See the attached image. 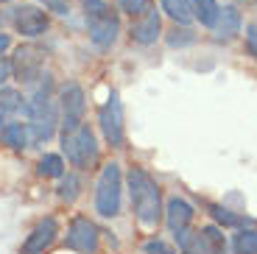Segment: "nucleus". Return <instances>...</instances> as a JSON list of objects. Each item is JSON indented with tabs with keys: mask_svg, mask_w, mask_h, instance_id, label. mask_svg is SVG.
Listing matches in <instances>:
<instances>
[{
	"mask_svg": "<svg viewBox=\"0 0 257 254\" xmlns=\"http://www.w3.org/2000/svg\"><path fill=\"white\" fill-rule=\"evenodd\" d=\"M128 193H132V204H135L137 221L143 226L154 229L162 215V196L154 179L148 176L143 168H132L128 171Z\"/></svg>",
	"mask_w": 257,
	"mask_h": 254,
	"instance_id": "f257e3e1",
	"label": "nucleus"
},
{
	"mask_svg": "<svg viewBox=\"0 0 257 254\" xmlns=\"http://www.w3.org/2000/svg\"><path fill=\"white\" fill-rule=\"evenodd\" d=\"M87 9V26H90V39L98 48H112L120 34V20L117 14L106 6V0H84Z\"/></svg>",
	"mask_w": 257,
	"mask_h": 254,
	"instance_id": "f03ea898",
	"label": "nucleus"
},
{
	"mask_svg": "<svg viewBox=\"0 0 257 254\" xmlns=\"http://www.w3.org/2000/svg\"><path fill=\"white\" fill-rule=\"evenodd\" d=\"M120 165L109 162L103 165L101 176H98V190H95V212L103 218H115L120 212Z\"/></svg>",
	"mask_w": 257,
	"mask_h": 254,
	"instance_id": "7ed1b4c3",
	"label": "nucleus"
},
{
	"mask_svg": "<svg viewBox=\"0 0 257 254\" xmlns=\"http://www.w3.org/2000/svg\"><path fill=\"white\" fill-rule=\"evenodd\" d=\"M62 148H64L67 159H70L76 168H90L92 162L98 159L95 134H92L90 126H84V123H81L78 129H73V132H64Z\"/></svg>",
	"mask_w": 257,
	"mask_h": 254,
	"instance_id": "20e7f679",
	"label": "nucleus"
},
{
	"mask_svg": "<svg viewBox=\"0 0 257 254\" xmlns=\"http://www.w3.org/2000/svg\"><path fill=\"white\" fill-rule=\"evenodd\" d=\"M98 123H101V132L106 137L112 148H120L123 140H126V129H123V103L117 98V92H112L109 101L101 106L98 112Z\"/></svg>",
	"mask_w": 257,
	"mask_h": 254,
	"instance_id": "39448f33",
	"label": "nucleus"
},
{
	"mask_svg": "<svg viewBox=\"0 0 257 254\" xmlns=\"http://www.w3.org/2000/svg\"><path fill=\"white\" fill-rule=\"evenodd\" d=\"M42 64H45V51H39L37 45H20L14 51L12 70L20 81L34 84L39 78V73H42Z\"/></svg>",
	"mask_w": 257,
	"mask_h": 254,
	"instance_id": "423d86ee",
	"label": "nucleus"
},
{
	"mask_svg": "<svg viewBox=\"0 0 257 254\" xmlns=\"http://www.w3.org/2000/svg\"><path fill=\"white\" fill-rule=\"evenodd\" d=\"M59 101H62V129L64 132H73V129L81 126L84 120V109H87V101H84V89L78 84H64L62 92H59Z\"/></svg>",
	"mask_w": 257,
	"mask_h": 254,
	"instance_id": "0eeeda50",
	"label": "nucleus"
},
{
	"mask_svg": "<svg viewBox=\"0 0 257 254\" xmlns=\"http://www.w3.org/2000/svg\"><path fill=\"white\" fill-rule=\"evenodd\" d=\"M12 23L14 28H17L23 37H39V34H45L48 26H51V20H48V14L42 12L39 6H31V3H23V6H17L12 12Z\"/></svg>",
	"mask_w": 257,
	"mask_h": 254,
	"instance_id": "6e6552de",
	"label": "nucleus"
},
{
	"mask_svg": "<svg viewBox=\"0 0 257 254\" xmlns=\"http://www.w3.org/2000/svg\"><path fill=\"white\" fill-rule=\"evenodd\" d=\"M67 248L81 254H95L98 251V229L95 223H90L87 218H76L67 229Z\"/></svg>",
	"mask_w": 257,
	"mask_h": 254,
	"instance_id": "1a4fd4ad",
	"label": "nucleus"
},
{
	"mask_svg": "<svg viewBox=\"0 0 257 254\" xmlns=\"http://www.w3.org/2000/svg\"><path fill=\"white\" fill-rule=\"evenodd\" d=\"M160 34H162V17H160V12L151 9V6L132 23V39L140 42V45H154L157 39H160Z\"/></svg>",
	"mask_w": 257,
	"mask_h": 254,
	"instance_id": "9d476101",
	"label": "nucleus"
},
{
	"mask_svg": "<svg viewBox=\"0 0 257 254\" xmlns=\"http://www.w3.org/2000/svg\"><path fill=\"white\" fill-rule=\"evenodd\" d=\"M56 235H59V226H56V221H53V218L39 221L37 229H34L31 235L26 237V243H23L20 254H42L53 240H56Z\"/></svg>",
	"mask_w": 257,
	"mask_h": 254,
	"instance_id": "9b49d317",
	"label": "nucleus"
},
{
	"mask_svg": "<svg viewBox=\"0 0 257 254\" xmlns=\"http://www.w3.org/2000/svg\"><path fill=\"white\" fill-rule=\"evenodd\" d=\"M26 114L28 117V103L17 89H0V126H6L12 120H20Z\"/></svg>",
	"mask_w": 257,
	"mask_h": 254,
	"instance_id": "f8f14e48",
	"label": "nucleus"
},
{
	"mask_svg": "<svg viewBox=\"0 0 257 254\" xmlns=\"http://www.w3.org/2000/svg\"><path fill=\"white\" fill-rule=\"evenodd\" d=\"M240 12L235 6H224L218 9V17H215V26H212V31H215V39H224V42H229L232 37H238L240 34Z\"/></svg>",
	"mask_w": 257,
	"mask_h": 254,
	"instance_id": "ddd939ff",
	"label": "nucleus"
},
{
	"mask_svg": "<svg viewBox=\"0 0 257 254\" xmlns=\"http://www.w3.org/2000/svg\"><path fill=\"white\" fill-rule=\"evenodd\" d=\"M165 221H168V226H171V232H179V229H185L187 223L193 221V207L185 201V198H179V196L168 198Z\"/></svg>",
	"mask_w": 257,
	"mask_h": 254,
	"instance_id": "4468645a",
	"label": "nucleus"
},
{
	"mask_svg": "<svg viewBox=\"0 0 257 254\" xmlns=\"http://www.w3.org/2000/svg\"><path fill=\"white\" fill-rule=\"evenodd\" d=\"M0 143L9 148H28V143H31V132H28V123L23 120H12L6 123V126H0Z\"/></svg>",
	"mask_w": 257,
	"mask_h": 254,
	"instance_id": "2eb2a0df",
	"label": "nucleus"
},
{
	"mask_svg": "<svg viewBox=\"0 0 257 254\" xmlns=\"http://www.w3.org/2000/svg\"><path fill=\"white\" fill-rule=\"evenodd\" d=\"M162 3V12L174 23H182V26H190L193 20V9H190V0H160Z\"/></svg>",
	"mask_w": 257,
	"mask_h": 254,
	"instance_id": "dca6fc26",
	"label": "nucleus"
},
{
	"mask_svg": "<svg viewBox=\"0 0 257 254\" xmlns=\"http://www.w3.org/2000/svg\"><path fill=\"white\" fill-rule=\"evenodd\" d=\"M190 9H193V17L199 20L201 26L212 28L215 26V17H218V3L215 0H190Z\"/></svg>",
	"mask_w": 257,
	"mask_h": 254,
	"instance_id": "f3484780",
	"label": "nucleus"
},
{
	"mask_svg": "<svg viewBox=\"0 0 257 254\" xmlns=\"http://www.w3.org/2000/svg\"><path fill=\"white\" fill-rule=\"evenodd\" d=\"M201 237H204L207 254H226V240L218 226H204L201 229Z\"/></svg>",
	"mask_w": 257,
	"mask_h": 254,
	"instance_id": "a211bd4d",
	"label": "nucleus"
},
{
	"mask_svg": "<svg viewBox=\"0 0 257 254\" xmlns=\"http://www.w3.org/2000/svg\"><path fill=\"white\" fill-rule=\"evenodd\" d=\"M37 171H39V176H45V179H59V176H64V162L56 154H48V157L39 159Z\"/></svg>",
	"mask_w": 257,
	"mask_h": 254,
	"instance_id": "6ab92c4d",
	"label": "nucleus"
},
{
	"mask_svg": "<svg viewBox=\"0 0 257 254\" xmlns=\"http://www.w3.org/2000/svg\"><path fill=\"white\" fill-rule=\"evenodd\" d=\"M235 254H257V229H243L235 237Z\"/></svg>",
	"mask_w": 257,
	"mask_h": 254,
	"instance_id": "aec40b11",
	"label": "nucleus"
},
{
	"mask_svg": "<svg viewBox=\"0 0 257 254\" xmlns=\"http://www.w3.org/2000/svg\"><path fill=\"white\" fill-rule=\"evenodd\" d=\"M210 212H212V218H215V221H221L224 226H240V223H243V218L232 215V212L226 210V207H218V204H212Z\"/></svg>",
	"mask_w": 257,
	"mask_h": 254,
	"instance_id": "412c9836",
	"label": "nucleus"
},
{
	"mask_svg": "<svg viewBox=\"0 0 257 254\" xmlns=\"http://www.w3.org/2000/svg\"><path fill=\"white\" fill-rule=\"evenodd\" d=\"M78 187H81L78 176H67V179L62 182V187H59V198H62V201H76Z\"/></svg>",
	"mask_w": 257,
	"mask_h": 254,
	"instance_id": "4be33fe9",
	"label": "nucleus"
},
{
	"mask_svg": "<svg viewBox=\"0 0 257 254\" xmlns=\"http://www.w3.org/2000/svg\"><path fill=\"white\" fill-rule=\"evenodd\" d=\"M148 9V0H120V12L132 14V17H140Z\"/></svg>",
	"mask_w": 257,
	"mask_h": 254,
	"instance_id": "5701e85b",
	"label": "nucleus"
},
{
	"mask_svg": "<svg viewBox=\"0 0 257 254\" xmlns=\"http://www.w3.org/2000/svg\"><path fill=\"white\" fill-rule=\"evenodd\" d=\"M39 3H45V9L48 12H53V14H70V0H39Z\"/></svg>",
	"mask_w": 257,
	"mask_h": 254,
	"instance_id": "b1692460",
	"label": "nucleus"
},
{
	"mask_svg": "<svg viewBox=\"0 0 257 254\" xmlns=\"http://www.w3.org/2000/svg\"><path fill=\"white\" fill-rule=\"evenodd\" d=\"M146 251L148 254H174V248H168L162 240H151V243H146Z\"/></svg>",
	"mask_w": 257,
	"mask_h": 254,
	"instance_id": "393cba45",
	"label": "nucleus"
},
{
	"mask_svg": "<svg viewBox=\"0 0 257 254\" xmlns=\"http://www.w3.org/2000/svg\"><path fill=\"white\" fill-rule=\"evenodd\" d=\"M9 76H12V64H9L6 59H0V87L9 81Z\"/></svg>",
	"mask_w": 257,
	"mask_h": 254,
	"instance_id": "a878e982",
	"label": "nucleus"
},
{
	"mask_svg": "<svg viewBox=\"0 0 257 254\" xmlns=\"http://www.w3.org/2000/svg\"><path fill=\"white\" fill-rule=\"evenodd\" d=\"M9 45H12V37L0 31V53H3V51H9Z\"/></svg>",
	"mask_w": 257,
	"mask_h": 254,
	"instance_id": "bb28decb",
	"label": "nucleus"
},
{
	"mask_svg": "<svg viewBox=\"0 0 257 254\" xmlns=\"http://www.w3.org/2000/svg\"><path fill=\"white\" fill-rule=\"evenodd\" d=\"M0 28H3V17H0Z\"/></svg>",
	"mask_w": 257,
	"mask_h": 254,
	"instance_id": "cd10ccee",
	"label": "nucleus"
},
{
	"mask_svg": "<svg viewBox=\"0 0 257 254\" xmlns=\"http://www.w3.org/2000/svg\"><path fill=\"white\" fill-rule=\"evenodd\" d=\"M0 3H3V0H0Z\"/></svg>",
	"mask_w": 257,
	"mask_h": 254,
	"instance_id": "c85d7f7f",
	"label": "nucleus"
}]
</instances>
